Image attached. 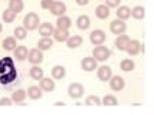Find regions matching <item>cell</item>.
Listing matches in <instances>:
<instances>
[{
  "label": "cell",
  "instance_id": "cell-1",
  "mask_svg": "<svg viewBox=\"0 0 154 115\" xmlns=\"http://www.w3.org/2000/svg\"><path fill=\"white\" fill-rule=\"evenodd\" d=\"M39 16L33 12H30V13H27L25 16V19H23V27L26 29V30H35V29H38L39 27Z\"/></svg>",
  "mask_w": 154,
  "mask_h": 115
},
{
  "label": "cell",
  "instance_id": "cell-2",
  "mask_svg": "<svg viewBox=\"0 0 154 115\" xmlns=\"http://www.w3.org/2000/svg\"><path fill=\"white\" fill-rule=\"evenodd\" d=\"M109 49L107 46H102V45H98V46L94 47V50H92V58H94L97 62H105L109 58Z\"/></svg>",
  "mask_w": 154,
  "mask_h": 115
},
{
  "label": "cell",
  "instance_id": "cell-3",
  "mask_svg": "<svg viewBox=\"0 0 154 115\" xmlns=\"http://www.w3.org/2000/svg\"><path fill=\"white\" fill-rule=\"evenodd\" d=\"M105 39H107V35H105L104 30H101V29H95V30H92L91 35H89V41H91V43L95 45V46L102 45V43L105 42Z\"/></svg>",
  "mask_w": 154,
  "mask_h": 115
},
{
  "label": "cell",
  "instance_id": "cell-4",
  "mask_svg": "<svg viewBox=\"0 0 154 115\" xmlns=\"http://www.w3.org/2000/svg\"><path fill=\"white\" fill-rule=\"evenodd\" d=\"M26 59L30 62L32 65H40L42 61H43V53H42V50H40V49L35 47V49H30V50L27 52Z\"/></svg>",
  "mask_w": 154,
  "mask_h": 115
},
{
  "label": "cell",
  "instance_id": "cell-5",
  "mask_svg": "<svg viewBox=\"0 0 154 115\" xmlns=\"http://www.w3.org/2000/svg\"><path fill=\"white\" fill-rule=\"evenodd\" d=\"M84 86L78 83V82H74V83H71L69 86H68V95L72 98V99H78L81 98L82 95H84Z\"/></svg>",
  "mask_w": 154,
  "mask_h": 115
},
{
  "label": "cell",
  "instance_id": "cell-6",
  "mask_svg": "<svg viewBox=\"0 0 154 115\" xmlns=\"http://www.w3.org/2000/svg\"><path fill=\"white\" fill-rule=\"evenodd\" d=\"M109 30H111L114 35H122L125 30H127V25H125V22L121 20V19H115V20L111 22Z\"/></svg>",
  "mask_w": 154,
  "mask_h": 115
},
{
  "label": "cell",
  "instance_id": "cell-7",
  "mask_svg": "<svg viewBox=\"0 0 154 115\" xmlns=\"http://www.w3.org/2000/svg\"><path fill=\"white\" fill-rule=\"evenodd\" d=\"M124 86H125V81H124V78H121L120 75H115V76L109 78V88L112 91L120 92L121 89H124Z\"/></svg>",
  "mask_w": 154,
  "mask_h": 115
},
{
  "label": "cell",
  "instance_id": "cell-8",
  "mask_svg": "<svg viewBox=\"0 0 154 115\" xmlns=\"http://www.w3.org/2000/svg\"><path fill=\"white\" fill-rule=\"evenodd\" d=\"M49 10H51V13L55 14V16H62V14H65V12H66V5H65L63 2L55 0L54 3H52V6L49 7Z\"/></svg>",
  "mask_w": 154,
  "mask_h": 115
},
{
  "label": "cell",
  "instance_id": "cell-9",
  "mask_svg": "<svg viewBox=\"0 0 154 115\" xmlns=\"http://www.w3.org/2000/svg\"><path fill=\"white\" fill-rule=\"evenodd\" d=\"M97 75H98V79H100V81L108 82L109 81V78L112 76V69L109 68V66H107V65H102V66L98 68Z\"/></svg>",
  "mask_w": 154,
  "mask_h": 115
},
{
  "label": "cell",
  "instance_id": "cell-10",
  "mask_svg": "<svg viewBox=\"0 0 154 115\" xmlns=\"http://www.w3.org/2000/svg\"><path fill=\"white\" fill-rule=\"evenodd\" d=\"M81 68L84 71H87V72H92V71L97 69V61L92 56H87L81 61Z\"/></svg>",
  "mask_w": 154,
  "mask_h": 115
},
{
  "label": "cell",
  "instance_id": "cell-11",
  "mask_svg": "<svg viewBox=\"0 0 154 115\" xmlns=\"http://www.w3.org/2000/svg\"><path fill=\"white\" fill-rule=\"evenodd\" d=\"M39 88L42 89V91H45V92H52L55 89V81L54 78L51 79V78H42L39 81Z\"/></svg>",
  "mask_w": 154,
  "mask_h": 115
},
{
  "label": "cell",
  "instance_id": "cell-12",
  "mask_svg": "<svg viewBox=\"0 0 154 115\" xmlns=\"http://www.w3.org/2000/svg\"><path fill=\"white\" fill-rule=\"evenodd\" d=\"M141 49V45L138 41H131L130 39V42L127 43V47H125V52H127L130 56H135V55H138V52H140Z\"/></svg>",
  "mask_w": 154,
  "mask_h": 115
},
{
  "label": "cell",
  "instance_id": "cell-13",
  "mask_svg": "<svg viewBox=\"0 0 154 115\" xmlns=\"http://www.w3.org/2000/svg\"><path fill=\"white\" fill-rule=\"evenodd\" d=\"M54 38L55 41L58 42H66V39L69 38V32H68V29H60V27H56L54 29Z\"/></svg>",
  "mask_w": 154,
  "mask_h": 115
},
{
  "label": "cell",
  "instance_id": "cell-14",
  "mask_svg": "<svg viewBox=\"0 0 154 115\" xmlns=\"http://www.w3.org/2000/svg\"><path fill=\"white\" fill-rule=\"evenodd\" d=\"M117 19H121V20H127L131 17V9L127 6H118L117 9Z\"/></svg>",
  "mask_w": 154,
  "mask_h": 115
},
{
  "label": "cell",
  "instance_id": "cell-15",
  "mask_svg": "<svg viewBox=\"0 0 154 115\" xmlns=\"http://www.w3.org/2000/svg\"><path fill=\"white\" fill-rule=\"evenodd\" d=\"M52 46H54V41L49 36H42V39H39V42H38V49H40L42 52L51 49Z\"/></svg>",
  "mask_w": 154,
  "mask_h": 115
},
{
  "label": "cell",
  "instance_id": "cell-16",
  "mask_svg": "<svg viewBox=\"0 0 154 115\" xmlns=\"http://www.w3.org/2000/svg\"><path fill=\"white\" fill-rule=\"evenodd\" d=\"M51 74H52L54 79H62L66 75V69H65V66H62V65H55L54 68H52V71H51Z\"/></svg>",
  "mask_w": 154,
  "mask_h": 115
},
{
  "label": "cell",
  "instance_id": "cell-17",
  "mask_svg": "<svg viewBox=\"0 0 154 115\" xmlns=\"http://www.w3.org/2000/svg\"><path fill=\"white\" fill-rule=\"evenodd\" d=\"M82 42H84L82 36H79V35H74V36H69V38L66 39V45H68V47L75 49V47L81 46V45H82Z\"/></svg>",
  "mask_w": 154,
  "mask_h": 115
},
{
  "label": "cell",
  "instance_id": "cell-18",
  "mask_svg": "<svg viewBox=\"0 0 154 115\" xmlns=\"http://www.w3.org/2000/svg\"><path fill=\"white\" fill-rule=\"evenodd\" d=\"M130 42V38H128L127 35H118V38L115 39V47L118 49V50H125V47H127V43Z\"/></svg>",
  "mask_w": 154,
  "mask_h": 115
},
{
  "label": "cell",
  "instance_id": "cell-19",
  "mask_svg": "<svg viewBox=\"0 0 154 115\" xmlns=\"http://www.w3.org/2000/svg\"><path fill=\"white\" fill-rule=\"evenodd\" d=\"M109 7L105 6V5H100V6L95 7V16L98 17V19H107L108 16H109Z\"/></svg>",
  "mask_w": 154,
  "mask_h": 115
},
{
  "label": "cell",
  "instance_id": "cell-20",
  "mask_svg": "<svg viewBox=\"0 0 154 115\" xmlns=\"http://www.w3.org/2000/svg\"><path fill=\"white\" fill-rule=\"evenodd\" d=\"M76 26H78V29H81V30H87L88 27L91 26V19H89V16H87V14L79 16V17L76 19Z\"/></svg>",
  "mask_w": 154,
  "mask_h": 115
},
{
  "label": "cell",
  "instance_id": "cell-21",
  "mask_svg": "<svg viewBox=\"0 0 154 115\" xmlns=\"http://www.w3.org/2000/svg\"><path fill=\"white\" fill-rule=\"evenodd\" d=\"M29 76L35 79V81H40L42 78H43V69L40 68L39 65H33L30 71H29Z\"/></svg>",
  "mask_w": 154,
  "mask_h": 115
},
{
  "label": "cell",
  "instance_id": "cell-22",
  "mask_svg": "<svg viewBox=\"0 0 154 115\" xmlns=\"http://www.w3.org/2000/svg\"><path fill=\"white\" fill-rule=\"evenodd\" d=\"M42 89L39 88V86H30V88L26 91V96H29L30 99H33V101H36V99H40L42 98Z\"/></svg>",
  "mask_w": 154,
  "mask_h": 115
},
{
  "label": "cell",
  "instance_id": "cell-23",
  "mask_svg": "<svg viewBox=\"0 0 154 115\" xmlns=\"http://www.w3.org/2000/svg\"><path fill=\"white\" fill-rule=\"evenodd\" d=\"M72 26V20L65 16V14H62V16H58V20H56V27H60V29H69V27Z\"/></svg>",
  "mask_w": 154,
  "mask_h": 115
},
{
  "label": "cell",
  "instance_id": "cell-24",
  "mask_svg": "<svg viewBox=\"0 0 154 115\" xmlns=\"http://www.w3.org/2000/svg\"><path fill=\"white\" fill-rule=\"evenodd\" d=\"M13 50H14L16 61H25L27 58V47L26 46H16Z\"/></svg>",
  "mask_w": 154,
  "mask_h": 115
},
{
  "label": "cell",
  "instance_id": "cell-25",
  "mask_svg": "<svg viewBox=\"0 0 154 115\" xmlns=\"http://www.w3.org/2000/svg\"><path fill=\"white\" fill-rule=\"evenodd\" d=\"M23 7H25L23 0H9V9H10L12 12H14L16 14L20 13V12L23 10Z\"/></svg>",
  "mask_w": 154,
  "mask_h": 115
},
{
  "label": "cell",
  "instance_id": "cell-26",
  "mask_svg": "<svg viewBox=\"0 0 154 115\" xmlns=\"http://www.w3.org/2000/svg\"><path fill=\"white\" fill-rule=\"evenodd\" d=\"M54 29L55 27L52 26V23H40L39 25V33L42 36H51V35L54 33Z\"/></svg>",
  "mask_w": 154,
  "mask_h": 115
},
{
  "label": "cell",
  "instance_id": "cell-27",
  "mask_svg": "<svg viewBox=\"0 0 154 115\" xmlns=\"http://www.w3.org/2000/svg\"><path fill=\"white\" fill-rule=\"evenodd\" d=\"M12 101L16 102V104H19V102H23L25 101V98H26V91L25 89H17V91H14L13 94H12Z\"/></svg>",
  "mask_w": 154,
  "mask_h": 115
},
{
  "label": "cell",
  "instance_id": "cell-28",
  "mask_svg": "<svg viewBox=\"0 0 154 115\" xmlns=\"http://www.w3.org/2000/svg\"><path fill=\"white\" fill-rule=\"evenodd\" d=\"M131 16L137 19V20H141V19H144V16H146V10H144V7L143 6H135L131 9Z\"/></svg>",
  "mask_w": 154,
  "mask_h": 115
},
{
  "label": "cell",
  "instance_id": "cell-29",
  "mask_svg": "<svg viewBox=\"0 0 154 115\" xmlns=\"http://www.w3.org/2000/svg\"><path fill=\"white\" fill-rule=\"evenodd\" d=\"M120 66L124 72H131V71L135 68V63L133 59H122L120 63Z\"/></svg>",
  "mask_w": 154,
  "mask_h": 115
},
{
  "label": "cell",
  "instance_id": "cell-30",
  "mask_svg": "<svg viewBox=\"0 0 154 115\" xmlns=\"http://www.w3.org/2000/svg\"><path fill=\"white\" fill-rule=\"evenodd\" d=\"M16 46L17 45H16V38L14 36H9L3 41V49H6V50H13Z\"/></svg>",
  "mask_w": 154,
  "mask_h": 115
},
{
  "label": "cell",
  "instance_id": "cell-31",
  "mask_svg": "<svg viewBox=\"0 0 154 115\" xmlns=\"http://www.w3.org/2000/svg\"><path fill=\"white\" fill-rule=\"evenodd\" d=\"M2 17H3V22H5V23H13L14 19H16V13L12 12L10 9H6V10L3 12V14H2Z\"/></svg>",
  "mask_w": 154,
  "mask_h": 115
},
{
  "label": "cell",
  "instance_id": "cell-32",
  "mask_svg": "<svg viewBox=\"0 0 154 115\" xmlns=\"http://www.w3.org/2000/svg\"><path fill=\"white\" fill-rule=\"evenodd\" d=\"M13 33H14V38H16V39L22 41V39H25V38H26L27 30H26V29H25L23 26H17V27H16V29L13 30Z\"/></svg>",
  "mask_w": 154,
  "mask_h": 115
},
{
  "label": "cell",
  "instance_id": "cell-33",
  "mask_svg": "<svg viewBox=\"0 0 154 115\" xmlns=\"http://www.w3.org/2000/svg\"><path fill=\"white\" fill-rule=\"evenodd\" d=\"M101 104L102 105H117L118 104V99L115 98L114 95H105L104 98H102V101H101Z\"/></svg>",
  "mask_w": 154,
  "mask_h": 115
},
{
  "label": "cell",
  "instance_id": "cell-34",
  "mask_svg": "<svg viewBox=\"0 0 154 115\" xmlns=\"http://www.w3.org/2000/svg\"><path fill=\"white\" fill-rule=\"evenodd\" d=\"M85 105H101V99L97 95H89L85 99Z\"/></svg>",
  "mask_w": 154,
  "mask_h": 115
},
{
  "label": "cell",
  "instance_id": "cell-35",
  "mask_svg": "<svg viewBox=\"0 0 154 115\" xmlns=\"http://www.w3.org/2000/svg\"><path fill=\"white\" fill-rule=\"evenodd\" d=\"M121 3V0H105V6H108L109 9L111 7H118Z\"/></svg>",
  "mask_w": 154,
  "mask_h": 115
},
{
  "label": "cell",
  "instance_id": "cell-36",
  "mask_svg": "<svg viewBox=\"0 0 154 115\" xmlns=\"http://www.w3.org/2000/svg\"><path fill=\"white\" fill-rule=\"evenodd\" d=\"M55 0H40V6H42V9H46V10H49V7L52 6V3H54Z\"/></svg>",
  "mask_w": 154,
  "mask_h": 115
},
{
  "label": "cell",
  "instance_id": "cell-37",
  "mask_svg": "<svg viewBox=\"0 0 154 115\" xmlns=\"http://www.w3.org/2000/svg\"><path fill=\"white\" fill-rule=\"evenodd\" d=\"M12 104H13L12 98H0V107H9Z\"/></svg>",
  "mask_w": 154,
  "mask_h": 115
},
{
  "label": "cell",
  "instance_id": "cell-38",
  "mask_svg": "<svg viewBox=\"0 0 154 115\" xmlns=\"http://www.w3.org/2000/svg\"><path fill=\"white\" fill-rule=\"evenodd\" d=\"M76 2V5H79V6H87L88 3H89V0H75Z\"/></svg>",
  "mask_w": 154,
  "mask_h": 115
},
{
  "label": "cell",
  "instance_id": "cell-39",
  "mask_svg": "<svg viewBox=\"0 0 154 115\" xmlns=\"http://www.w3.org/2000/svg\"><path fill=\"white\" fill-rule=\"evenodd\" d=\"M2 30H3V26H2V23H0V33H2Z\"/></svg>",
  "mask_w": 154,
  "mask_h": 115
}]
</instances>
